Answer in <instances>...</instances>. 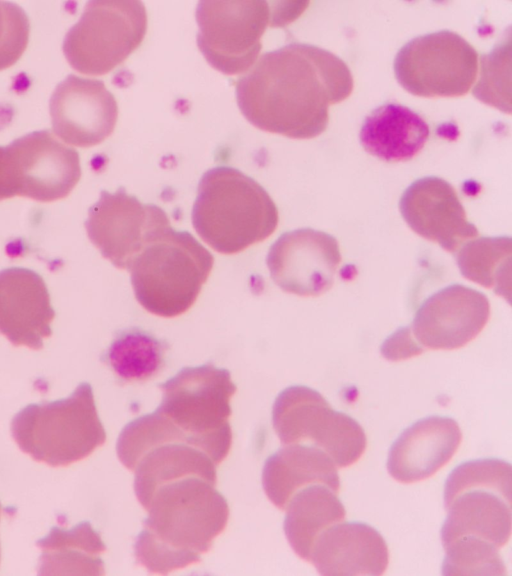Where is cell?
<instances>
[{"label": "cell", "instance_id": "1", "mask_svg": "<svg viewBox=\"0 0 512 576\" xmlns=\"http://www.w3.org/2000/svg\"><path fill=\"white\" fill-rule=\"evenodd\" d=\"M353 77L346 63L323 48L291 43L262 55L236 83V99L255 127L295 139L326 130L329 106L347 99Z\"/></svg>", "mask_w": 512, "mask_h": 576}, {"label": "cell", "instance_id": "2", "mask_svg": "<svg viewBox=\"0 0 512 576\" xmlns=\"http://www.w3.org/2000/svg\"><path fill=\"white\" fill-rule=\"evenodd\" d=\"M135 558L148 571L168 574L200 561L228 522L229 507L216 483L187 476L156 488L145 505Z\"/></svg>", "mask_w": 512, "mask_h": 576}, {"label": "cell", "instance_id": "3", "mask_svg": "<svg viewBox=\"0 0 512 576\" xmlns=\"http://www.w3.org/2000/svg\"><path fill=\"white\" fill-rule=\"evenodd\" d=\"M278 220L277 206L266 190L238 169L218 166L201 177L192 224L215 251L236 254L262 242Z\"/></svg>", "mask_w": 512, "mask_h": 576}, {"label": "cell", "instance_id": "4", "mask_svg": "<svg viewBox=\"0 0 512 576\" xmlns=\"http://www.w3.org/2000/svg\"><path fill=\"white\" fill-rule=\"evenodd\" d=\"M214 263L211 253L187 231L169 227L132 261L135 297L148 312L176 317L191 308Z\"/></svg>", "mask_w": 512, "mask_h": 576}, {"label": "cell", "instance_id": "5", "mask_svg": "<svg viewBox=\"0 0 512 576\" xmlns=\"http://www.w3.org/2000/svg\"><path fill=\"white\" fill-rule=\"evenodd\" d=\"M162 400L155 410L216 465L232 444L230 400L236 392L230 372L207 363L184 367L159 385Z\"/></svg>", "mask_w": 512, "mask_h": 576}, {"label": "cell", "instance_id": "6", "mask_svg": "<svg viewBox=\"0 0 512 576\" xmlns=\"http://www.w3.org/2000/svg\"><path fill=\"white\" fill-rule=\"evenodd\" d=\"M511 465L501 459L470 460L457 466L444 485L448 515L442 525L443 547L474 537L503 547L511 535Z\"/></svg>", "mask_w": 512, "mask_h": 576}, {"label": "cell", "instance_id": "7", "mask_svg": "<svg viewBox=\"0 0 512 576\" xmlns=\"http://www.w3.org/2000/svg\"><path fill=\"white\" fill-rule=\"evenodd\" d=\"M11 431L23 451L53 466L81 460L106 441L89 383L78 385L66 399L25 407Z\"/></svg>", "mask_w": 512, "mask_h": 576}, {"label": "cell", "instance_id": "8", "mask_svg": "<svg viewBox=\"0 0 512 576\" xmlns=\"http://www.w3.org/2000/svg\"><path fill=\"white\" fill-rule=\"evenodd\" d=\"M274 430L284 445L307 444L322 450L339 468L354 464L364 453L367 438L349 415L335 411L316 390L290 386L272 408Z\"/></svg>", "mask_w": 512, "mask_h": 576}, {"label": "cell", "instance_id": "9", "mask_svg": "<svg viewBox=\"0 0 512 576\" xmlns=\"http://www.w3.org/2000/svg\"><path fill=\"white\" fill-rule=\"evenodd\" d=\"M147 14L140 1H90L63 41L73 69L103 75L125 61L142 43Z\"/></svg>", "mask_w": 512, "mask_h": 576}, {"label": "cell", "instance_id": "10", "mask_svg": "<svg viewBox=\"0 0 512 576\" xmlns=\"http://www.w3.org/2000/svg\"><path fill=\"white\" fill-rule=\"evenodd\" d=\"M477 71V51L450 30L410 40L394 60L398 83L407 92L421 97L463 96L476 80Z\"/></svg>", "mask_w": 512, "mask_h": 576}, {"label": "cell", "instance_id": "11", "mask_svg": "<svg viewBox=\"0 0 512 576\" xmlns=\"http://www.w3.org/2000/svg\"><path fill=\"white\" fill-rule=\"evenodd\" d=\"M196 20L200 51L213 68L227 75L254 65L267 26H276L274 8L266 1H200Z\"/></svg>", "mask_w": 512, "mask_h": 576}, {"label": "cell", "instance_id": "12", "mask_svg": "<svg viewBox=\"0 0 512 576\" xmlns=\"http://www.w3.org/2000/svg\"><path fill=\"white\" fill-rule=\"evenodd\" d=\"M171 227L159 206L140 202L124 188L102 191L88 210L85 229L90 241L115 267L128 270L135 257Z\"/></svg>", "mask_w": 512, "mask_h": 576}, {"label": "cell", "instance_id": "13", "mask_svg": "<svg viewBox=\"0 0 512 576\" xmlns=\"http://www.w3.org/2000/svg\"><path fill=\"white\" fill-rule=\"evenodd\" d=\"M6 148L16 196L52 202L68 196L80 180L77 151L48 130L24 135Z\"/></svg>", "mask_w": 512, "mask_h": 576}, {"label": "cell", "instance_id": "14", "mask_svg": "<svg viewBox=\"0 0 512 576\" xmlns=\"http://www.w3.org/2000/svg\"><path fill=\"white\" fill-rule=\"evenodd\" d=\"M341 262L337 240L323 231L301 228L282 234L270 247L266 264L274 283L299 296H319L334 283Z\"/></svg>", "mask_w": 512, "mask_h": 576}, {"label": "cell", "instance_id": "15", "mask_svg": "<svg viewBox=\"0 0 512 576\" xmlns=\"http://www.w3.org/2000/svg\"><path fill=\"white\" fill-rule=\"evenodd\" d=\"M489 315L490 304L483 293L453 284L427 298L409 328L424 350H454L476 338Z\"/></svg>", "mask_w": 512, "mask_h": 576}, {"label": "cell", "instance_id": "16", "mask_svg": "<svg viewBox=\"0 0 512 576\" xmlns=\"http://www.w3.org/2000/svg\"><path fill=\"white\" fill-rule=\"evenodd\" d=\"M54 133L64 142L91 147L114 131L118 105L113 94L99 80L67 76L50 99Z\"/></svg>", "mask_w": 512, "mask_h": 576}, {"label": "cell", "instance_id": "17", "mask_svg": "<svg viewBox=\"0 0 512 576\" xmlns=\"http://www.w3.org/2000/svg\"><path fill=\"white\" fill-rule=\"evenodd\" d=\"M399 209L408 226L421 237L457 252L478 229L466 218L456 190L446 180L428 176L414 181L402 194Z\"/></svg>", "mask_w": 512, "mask_h": 576}, {"label": "cell", "instance_id": "18", "mask_svg": "<svg viewBox=\"0 0 512 576\" xmlns=\"http://www.w3.org/2000/svg\"><path fill=\"white\" fill-rule=\"evenodd\" d=\"M54 318L42 276L22 267L0 271V333L14 346L41 349Z\"/></svg>", "mask_w": 512, "mask_h": 576}, {"label": "cell", "instance_id": "19", "mask_svg": "<svg viewBox=\"0 0 512 576\" xmlns=\"http://www.w3.org/2000/svg\"><path fill=\"white\" fill-rule=\"evenodd\" d=\"M461 439L462 432L454 419L422 418L406 428L391 445L387 470L402 483L429 478L450 461Z\"/></svg>", "mask_w": 512, "mask_h": 576}, {"label": "cell", "instance_id": "20", "mask_svg": "<svg viewBox=\"0 0 512 576\" xmlns=\"http://www.w3.org/2000/svg\"><path fill=\"white\" fill-rule=\"evenodd\" d=\"M309 561L321 575H382L389 551L382 535L360 522L337 523L316 540Z\"/></svg>", "mask_w": 512, "mask_h": 576}, {"label": "cell", "instance_id": "21", "mask_svg": "<svg viewBox=\"0 0 512 576\" xmlns=\"http://www.w3.org/2000/svg\"><path fill=\"white\" fill-rule=\"evenodd\" d=\"M314 484L338 493L340 478L333 461L319 448L307 444H290L265 461L262 485L269 500L285 510L299 490Z\"/></svg>", "mask_w": 512, "mask_h": 576}, {"label": "cell", "instance_id": "22", "mask_svg": "<svg viewBox=\"0 0 512 576\" xmlns=\"http://www.w3.org/2000/svg\"><path fill=\"white\" fill-rule=\"evenodd\" d=\"M429 133L422 116L404 105L389 102L365 117L359 139L365 151L380 160L404 162L422 150Z\"/></svg>", "mask_w": 512, "mask_h": 576}, {"label": "cell", "instance_id": "23", "mask_svg": "<svg viewBox=\"0 0 512 576\" xmlns=\"http://www.w3.org/2000/svg\"><path fill=\"white\" fill-rule=\"evenodd\" d=\"M338 493L325 485L307 486L293 495L285 510L284 532L294 552L309 561L318 537L345 519Z\"/></svg>", "mask_w": 512, "mask_h": 576}, {"label": "cell", "instance_id": "24", "mask_svg": "<svg viewBox=\"0 0 512 576\" xmlns=\"http://www.w3.org/2000/svg\"><path fill=\"white\" fill-rule=\"evenodd\" d=\"M216 464L202 450L179 442L165 443L146 452L136 463L134 491L142 506L159 486L187 476L217 483Z\"/></svg>", "mask_w": 512, "mask_h": 576}, {"label": "cell", "instance_id": "25", "mask_svg": "<svg viewBox=\"0 0 512 576\" xmlns=\"http://www.w3.org/2000/svg\"><path fill=\"white\" fill-rule=\"evenodd\" d=\"M169 345L140 328L119 331L102 361L120 383H139L157 376L165 367Z\"/></svg>", "mask_w": 512, "mask_h": 576}, {"label": "cell", "instance_id": "26", "mask_svg": "<svg viewBox=\"0 0 512 576\" xmlns=\"http://www.w3.org/2000/svg\"><path fill=\"white\" fill-rule=\"evenodd\" d=\"M511 256L510 237H481L457 251V263L465 278L510 301Z\"/></svg>", "mask_w": 512, "mask_h": 576}, {"label": "cell", "instance_id": "27", "mask_svg": "<svg viewBox=\"0 0 512 576\" xmlns=\"http://www.w3.org/2000/svg\"><path fill=\"white\" fill-rule=\"evenodd\" d=\"M443 575H506L498 547L474 537L458 538L444 547Z\"/></svg>", "mask_w": 512, "mask_h": 576}, {"label": "cell", "instance_id": "28", "mask_svg": "<svg viewBox=\"0 0 512 576\" xmlns=\"http://www.w3.org/2000/svg\"><path fill=\"white\" fill-rule=\"evenodd\" d=\"M510 56V39L483 55L481 76L473 90L477 99L507 113H510Z\"/></svg>", "mask_w": 512, "mask_h": 576}, {"label": "cell", "instance_id": "29", "mask_svg": "<svg viewBox=\"0 0 512 576\" xmlns=\"http://www.w3.org/2000/svg\"><path fill=\"white\" fill-rule=\"evenodd\" d=\"M29 30L24 10L14 3L0 1V70L20 59L28 44Z\"/></svg>", "mask_w": 512, "mask_h": 576}, {"label": "cell", "instance_id": "30", "mask_svg": "<svg viewBox=\"0 0 512 576\" xmlns=\"http://www.w3.org/2000/svg\"><path fill=\"white\" fill-rule=\"evenodd\" d=\"M423 352L424 349L414 340L409 326L398 329L381 346V354L391 361L408 359Z\"/></svg>", "mask_w": 512, "mask_h": 576}, {"label": "cell", "instance_id": "31", "mask_svg": "<svg viewBox=\"0 0 512 576\" xmlns=\"http://www.w3.org/2000/svg\"><path fill=\"white\" fill-rule=\"evenodd\" d=\"M8 173V155L6 146H0V201L13 198Z\"/></svg>", "mask_w": 512, "mask_h": 576}]
</instances>
